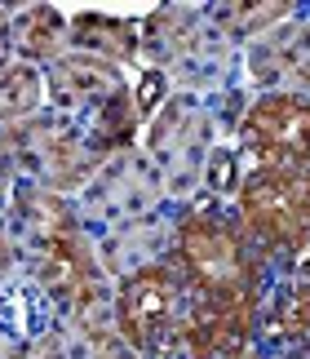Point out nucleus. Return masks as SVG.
<instances>
[{
  "mask_svg": "<svg viewBox=\"0 0 310 359\" xmlns=\"http://www.w3.org/2000/svg\"><path fill=\"white\" fill-rule=\"evenodd\" d=\"M173 257L195 302L204 297H262V248L222 213H187L177 222Z\"/></svg>",
  "mask_w": 310,
  "mask_h": 359,
  "instance_id": "obj_1",
  "label": "nucleus"
},
{
  "mask_svg": "<svg viewBox=\"0 0 310 359\" xmlns=\"http://www.w3.org/2000/svg\"><path fill=\"white\" fill-rule=\"evenodd\" d=\"M239 226L266 253H297L310 244V169L257 164L239 182Z\"/></svg>",
  "mask_w": 310,
  "mask_h": 359,
  "instance_id": "obj_2",
  "label": "nucleus"
},
{
  "mask_svg": "<svg viewBox=\"0 0 310 359\" xmlns=\"http://www.w3.org/2000/svg\"><path fill=\"white\" fill-rule=\"evenodd\" d=\"M182 315V280L168 262H151L124 275L116 293V328L120 341L133 346L137 355H155L177 328Z\"/></svg>",
  "mask_w": 310,
  "mask_h": 359,
  "instance_id": "obj_3",
  "label": "nucleus"
},
{
  "mask_svg": "<svg viewBox=\"0 0 310 359\" xmlns=\"http://www.w3.org/2000/svg\"><path fill=\"white\" fill-rule=\"evenodd\" d=\"M239 147L257 164H306L310 169V98L306 93H262L239 120Z\"/></svg>",
  "mask_w": 310,
  "mask_h": 359,
  "instance_id": "obj_4",
  "label": "nucleus"
},
{
  "mask_svg": "<svg viewBox=\"0 0 310 359\" xmlns=\"http://www.w3.org/2000/svg\"><path fill=\"white\" fill-rule=\"evenodd\" d=\"M257 328V302L244 297H204L187 320V346L195 359H239Z\"/></svg>",
  "mask_w": 310,
  "mask_h": 359,
  "instance_id": "obj_5",
  "label": "nucleus"
},
{
  "mask_svg": "<svg viewBox=\"0 0 310 359\" xmlns=\"http://www.w3.org/2000/svg\"><path fill=\"white\" fill-rule=\"evenodd\" d=\"M120 76L116 67L97 53H72V58H58L53 67V93L62 102H93V98H107L116 93Z\"/></svg>",
  "mask_w": 310,
  "mask_h": 359,
  "instance_id": "obj_6",
  "label": "nucleus"
},
{
  "mask_svg": "<svg viewBox=\"0 0 310 359\" xmlns=\"http://www.w3.org/2000/svg\"><path fill=\"white\" fill-rule=\"evenodd\" d=\"M45 102V80L32 62L0 67V120H22Z\"/></svg>",
  "mask_w": 310,
  "mask_h": 359,
  "instance_id": "obj_7",
  "label": "nucleus"
},
{
  "mask_svg": "<svg viewBox=\"0 0 310 359\" xmlns=\"http://www.w3.org/2000/svg\"><path fill=\"white\" fill-rule=\"evenodd\" d=\"M62 45V18L58 9H32L27 13V32H22V49L32 58H49Z\"/></svg>",
  "mask_w": 310,
  "mask_h": 359,
  "instance_id": "obj_8",
  "label": "nucleus"
},
{
  "mask_svg": "<svg viewBox=\"0 0 310 359\" xmlns=\"http://www.w3.org/2000/svg\"><path fill=\"white\" fill-rule=\"evenodd\" d=\"M288 324H292V333H297V337H306V341H310V266H306V275L297 280V288H292Z\"/></svg>",
  "mask_w": 310,
  "mask_h": 359,
  "instance_id": "obj_9",
  "label": "nucleus"
},
{
  "mask_svg": "<svg viewBox=\"0 0 310 359\" xmlns=\"http://www.w3.org/2000/svg\"><path fill=\"white\" fill-rule=\"evenodd\" d=\"M9 40H13V22H9V13L0 9V67H9Z\"/></svg>",
  "mask_w": 310,
  "mask_h": 359,
  "instance_id": "obj_10",
  "label": "nucleus"
},
{
  "mask_svg": "<svg viewBox=\"0 0 310 359\" xmlns=\"http://www.w3.org/2000/svg\"><path fill=\"white\" fill-rule=\"evenodd\" d=\"M9 262H13V253H9V240H5V231H0V275L9 271Z\"/></svg>",
  "mask_w": 310,
  "mask_h": 359,
  "instance_id": "obj_11",
  "label": "nucleus"
}]
</instances>
